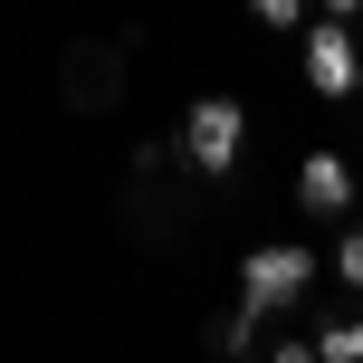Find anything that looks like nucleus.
I'll list each match as a JSON object with an SVG mask.
<instances>
[{
	"mask_svg": "<svg viewBox=\"0 0 363 363\" xmlns=\"http://www.w3.org/2000/svg\"><path fill=\"white\" fill-rule=\"evenodd\" d=\"M239 144H249V106H239V96H201V106H182V163H191L201 182L230 172Z\"/></svg>",
	"mask_w": 363,
	"mask_h": 363,
	"instance_id": "1",
	"label": "nucleus"
},
{
	"mask_svg": "<svg viewBox=\"0 0 363 363\" xmlns=\"http://www.w3.org/2000/svg\"><path fill=\"white\" fill-rule=\"evenodd\" d=\"M315 287V258L306 249H296V239H277V249H249V258H239V296H249V306H296V296H306Z\"/></svg>",
	"mask_w": 363,
	"mask_h": 363,
	"instance_id": "2",
	"label": "nucleus"
},
{
	"mask_svg": "<svg viewBox=\"0 0 363 363\" xmlns=\"http://www.w3.org/2000/svg\"><path fill=\"white\" fill-rule=\"evenodd\" d=\"M306 86H315V96H354V86H363L354 19H315V29H306Z\"/></svg>",
	"mask_w": 363,
	"mask_h": 363,
	"instance_id": "3",
	"label": "nucleus"
},
{
	"mask_svg": "<svg viewBox=\"0 0 363 363\" xmlns=\"http://www.w3.org/2000/svg\"><path fill=\"white\" fill-rule=\"evenodd\" d=\"M57 86H67V106H115V86H125V57L106 48V38H86V48H67V67H57Z\"/></svg>",
	"mask_w": 363,
	"mask_h": 363,
	"instance_id": "4",
	"label": "nucleus"
},
{
	"mask_svg": "<svg viewBox=\"0 0 363 363\" xmlns=\"http://www.w3.org/2000/svg\"><path fill=\"white\" fill-rule=\"evenodd\" d=\"M296 201L325 211V220H345L354 211V163H345V153H306V163H296Z\"/></svg>",
	"mask_w": 363,
	"mask_h": 363,
	"instance_id": "5",
	"label": "nucleus"
},
{
	"mask_svg": "<svg viewBox=\"0 0 363 363\" xmlns=\"http://www.w3.org/2000/svg\"><path fill=\"white\" fill-rule=\"evenodd\" d=\"M315 354L325 363H363V315H325L315 325Z\"/></svg>",
	"mask_w": 363,
	"mask_h": 363,
	"instance_id": "6",
	"label": "nucleus"
},
{
	"mask_svg": "<svg viewBox=\"0 0 363 363\" xmlns=\"http://www.w3.org/2000/svg\"><path fill=\"white\" fill-rule=\"evenodd\" d=\"M325 268H335V277H345V287L363 296V220H354V230H345V239H335V258H325Z\"/></svg>",
	"mask_w": 363,
	"mask_h": 363,
	"instance_id": "7",
	"label": "nucleus"
},
{
	"mask_svg": "<svg viewBox=\"0 0 363 363\" xmlns=\"http://www.w3.org/2000/svg\"><path fill=\"white\" fill-rule=\"evenodd\" d=\"M258 19H268V29H306V0H249Z\"/></svg>",
	"mask_w": 363,
	"mask_h": 363,
	"instance_id": "8",
	"label": "nucleus"
},
{
	"mask_svg": "<svg viewBox=\"0 0 363 363\" xmlns=\"http://www.w3.org/2000/svg\"><path fill=\"white\" fill-rule=\"evenodd\" d=\"M258 363H325V354H315V335H306V345H296V335H287V345H268Z\"/></svg>",
	"mask_w": 363,
	"mask_h": 363,
	"instance_id": "9",
	"label": "nucleus"
},
{
	"mask_svg": "<svg viewBox=\"0 0 363 363\" xmlns=\"http://www.w3.org/2000/svg\"><path fill=\"white\" fill-rule=\"evenodd\" d=\"M354 10H363V0H325V19H354Z\"/></svg>",
	"mask_w": 363,
	"mask_h": 363,
	"instance_id": "10",
	"label": "nucleus"
}]
</instances>
